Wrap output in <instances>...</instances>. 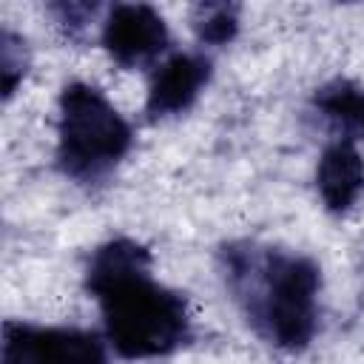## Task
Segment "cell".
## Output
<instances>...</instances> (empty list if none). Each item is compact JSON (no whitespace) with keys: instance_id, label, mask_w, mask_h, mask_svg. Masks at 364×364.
<instances>
[{"instance_id":"277c9868","label":"cell","mask_w":364,"mask_h":364,"mask_svg":"<svg viewBox=\"0 0 364 364\" xmlns=\"http://www.w3.org/2000/svg\"><path fill=\"white\" fill-rule=\"evenodd\" d=\"M0 364H108V341L85 327L9 318L3 324Z\"/></svg>"},{"instance_id":"ba28073f","label":"cell","mask_w":364,"mask_h":364,"mask_svg":"<svg viewBox=\"0 0 364 364\" xmlns=\"http://www.w3.org/2000/svg\"><path fill=\"white\" fill-rule=\"evenodd\" d=\"M313 114H318L338 139H364V85L347 77H333L321 82L310 97Z\"/></svg>"},{"instance_id":"8fae6325","label":"cell","mask_w":364,"mask_h":364,"mask_svg":"<svg viewBox=\"0 0 364 364\" xmlns=\"http://www.w3.org/2000/svg\"><path fill=\"white\" fill-rule=\"evenodd\" d=\"M54 20V26L60 28V34L65 40H85L88 28L94 26L100 6L97 3H74V0H63V3H48L46 9Z\"/></svg>"},{"instance_id":"52a82bcc","label":"cell","mask_w":364,"mask_h":364,"mask_svg":"<svg viewBox=\"0 0 364 364\" xmlns=\"http://www.w3.org/2000/svg\"><path fill=\"white\" fill-rule=\"evenodd\" d=\"M316 193L327 213L344 216L364 196V156L347 139H333L316 162Z\"/></svg>"},{"instance_id":"6da1fadb","label":"cell","mask_w":364,"mask_h":364,"mask_svg":"<svg viewBox=\"0 0 364 364\" xmlns=\"http://www.w3.org/2000/svg\"><path fill=\"white\" fill-rule=\"evenodd\" d=\"M82 284L97 301L105 341L119 358H165L193 338L188 299L154 276L151 250L131 236L97 245L85 262Z\"/></svg>"},{"instance_id":"8992f818","label":"cell","mask_w":364,"mask_h":364,"mask_svg":"<svg viewBox=\"0 0 364 364\" xmlns=\"http://www.w3.org/2000/svg\"><path fill=\"white\" fill-rule=\"evenodd\" d=\"M213 77V63L202 51H176L156 65L145 94L148 119H171L188 114L205 94Z\"/></svg>"},{"instance_id":"5b68a950","label":"cell","mask_w":364,"mask_h":364,"mask_svg":"<svg viewBox=\"0 0 364 364\" xmlns=\"http://www.w3.org/2000/svg\"><path fill=\"white\" fill-rule=\"evenodd\" d=\"M100 43L122 68H145L156 63L168 46L171 31L165 17L148 3H117L100 23Z\"/></svg>"},{"instance_id":"9c48e42d","label":"cell","mask_w":364,"mask_h":364,"mask_svg":"<svg viewBox=\"0 0 364 364\" xmlns=\"http://www.w3.org/2000/svg\"><path fill=\"white\" fill-rule=\"evenodd\" d=\"M242 26V6L239 3H196L191 9V31L199 46H228L236 40Z\"/></svg>"},{"instance_id":"30bf717a","label":"cell","mask_w":364,"mask_h":364,"mask_svg":"<svg viewBox=\"0 0 364 364\" xmlns=\"http://www.w3.org/2000/svg\"><path fill=\"white\" fill-rule=\"evenodd\" d=\"M28 65H31V48L26 43V37L17 34L14 28L3 26L0 28V94L6 102L23 85Z\"/></svg>"},{"instance_id":"7a4b0ae2","label":"cell","mask_w":364,"mask_h":364,"mask_svg":"<svg viewBox=\"0 0 364 364\" xmlns=\"http://www.w3.org/2000/svg\"><path fill=\"white\" fill-rule=\"evenodd\" d=\"M216 267L242 318L264 344L290 355L313 344L321 318V267L313 256L230 239L219 247Z\"/></svg>"},{"instance_id":"3957f363","label":"cell","mask_w":364,"mask_h":364,"mask_svg":"<svg viewBox=\"0 0 364 364\" xmlns=\"http://www.w3.org/2000/svg\"><path fill=\"white\" fill-rule=\"evenodd\" d=\"M134 148V128L91 82H65L57 97V168L77 185L105 182Z\"/></svg>"}]
</instances>
